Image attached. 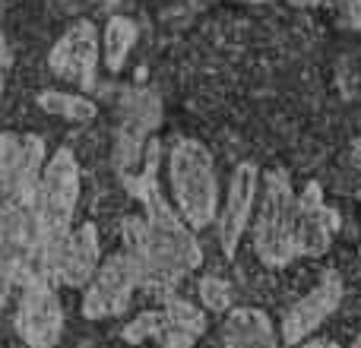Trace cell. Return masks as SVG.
<instances>
[{
	"mask_svg": "<svg viewBox=\"0 0 361 348\" xmlns=\"http://www.w3.org/2000/svg\"><path fill=\"white\" fill-rule=\"evenodd\" d=\"M76 203H80V162H76L73 149L61 146L44 162L42 178H38L35 187V199H32L38 228H42L44 254H48V275H51V256H54L57 244L67 237L70 225H73Z\"/></svg>",
	"mask_w": 361,
	"mask_h": 348,
	"instance_id": "obj_2",
	"label": "cell"
},
{
	"mask_svg": "<svg viewBox=\"0 0 361 348\" xmlns=\"http://www.w3.org/2000/svg\"><path fill=\"white\" fill-rule=\"evenodd\" d=\"M298 348H333L330 342H307V345H298Z\"/></svg>",
	"mask_w": 361,
	"mask_h": 348,
	"instance_id": "obj_22",
	"label": "cell"
},
{
	"mask_svg": "<svg viewBox=\"0 0 361 348\" xmlns=\"http://www.w3.org/2000/svg\"><path fill=\"white\" fill-rule=\"evenodd\" d=\"M254 193H257V168L250 162H244L238 165L235 178H231L228 203H225V212L219 218V241H222L225 256H235V247L241 241V231L250 216V206H254Z\"/></svg>",
	"mask_w": 361,
	"mask_h": 348,
	"instance_id": "obj_14",
	"label": "cell"
},
{
	"mask_svg": "<svg viewBox=\"0 0 361 348\" xmlns=\"http://www.w3.org/2000/svg\"><path fill=\"white\" fill-rule=\"evenodd\" d=\"M95 63H99V32L89 19L70 25L48 54L51 73H57L67 82H76L82 89H92Z\"/></svg>",
	"mask_w": 361,
	"mask_h": 348,
	"instance_id": "obj_10",
	"label": "cell"
},
{
	"mask_svg": "<svg viewBox=\"0 0 361 348\" xmlns=\"http://www.w3.org/2000/svg\"><path fill=\"white\" fill-rule=\"evenodd\" d=\"M13 285H16V279H13V275L0 266V311H4V304H6V298H10V288Z\"/></svg>",
	"mask_w": 361,
	"mask_h": 348,
	"instance_id": "obj_19",
	"label": "cell"
},
{
	"mask_svg": "<svg viewBox=\"0 0 361 348\" xmlns=\"http://www.w3.org/2000/svg\"><path fill=\"white\" fill-rule=\"evenodd\" d=\"M133 42H137V25L127 16H111L102 35V48H105V67L108 70H121L130 54Z\"/></svg>",
	"mask_w": 361,
	"mask_h": 348,
	"instance_id": "obj_16",
	"label": "cell"
},
{
	"mask_svg": "<svg viewBox=\"0 0 361 348\" xmlns=\"http://www.w3.org/2000/svg\"><path fill=\"white\" fill-rule=\"evenodd\" d=\"M339 301H343V279H339V273L326 269L320 285L314 288L311 294H305L298 304L288 307L286 320H282V339H286L288 345H298L301 339L311 336V333L336 311Z\"/></svg>",
	"mask_w": 361,
	"mask_h": 348,
	"instance_id": "obj_12",
	"label": "cell"
},
{
	"mask_svg": "<svg viewBox=\"0 0 361 348\" xmlns=\"http://www.w3.org/2000/svg\"><path fill=\"white\" fill-rule=\"evenodd\" d=\"M44 168V143L38 133H0V193L13 203H32Z\"/></svg>",
	"mask_w": 361,
	"mask_h": 348,
	"instance_id": "obj_6",
	"label": "cell"
},
{
	"mask_svg": "<svg viewBox=\"0 0 361 348\" xmlns=\"http://www.w3.org/2000/svg\"><path fill=\"white\" fill-rule=\"evenodd\" d=\"M295 203L292 180L282 171H269L263 180V206L254 228V247L267 266H286L295 256Z\"/></svg>",
	"mask_w": 361,
	"mask_h": 348,
	"instance_id": "obj_4",
	"label": "cell"
},
{
	"mask_svg": "<svg viewBox=\"0 0 361 348\" xmlns=\"http://www.w3.org/2000/svg\"><path fill=\"white\" fill-rule=\"evenodd\" d=\"M352 348H361V336H358V339H355V345H352Z\"/></svg>",
	"mask_w": 361,
	"mask_h": 348,
	"instance_id": "obj_23",
	"label": "cell"
},
{
	"mask_svg": "<svg viewBox=\"0 0 361 348\" xmlns=\"http://www.w3.org/2000/svg\"><path fill=\"white\" fill-rule=\"evenodd\" d=\"M16 333L29 348H54L63 333V307L51 279L38 275L23 285L16 311Z\"/></svg>",
	"mask_w": 361,
	"mask_h": 348,
	"instance_id": "obj_7",
	"label": "cell"
},
{
	"mask_svg": "<svg viewBox=\"0 0 361 348\" xmlns=\"http://www.w3.org/2000/svg\"><path fill=\"white\" fill-rule=\"evenodd\" d=\"M336 228H339L336 212L326 209L320 184L311 180L298 199V212H295V254H305V256L326 254Z\"/></svg>",
	"mask_w": 361,
	"mask_h": 348,
	"instance_id": "obj_13",
	"label": "cell"
},
{
	"mask_svg": "<svg viewBox=\"0 0 361 348\" xmlns=\"http://www.w3.org/2000/svg\"><path fill=\"white\" fill-rule=\"evenodd\" d=\"M162 120V101L156 92H130L124 99V111H121L118 127V143H114V165L118 174H133V168L143 159L146 137L159 127Z\"/></svg>",
	"mask_w": 361,
	"mask_h": 348,
	"instance_id": "obj_9",
	"label": "cell"
},
{
	"mask_svg": "<svg viewBox=\"0 0 361 348\" xmlns=\"http://www.w3.org/2000/svg\"><path fill=\"white\" fill-rule=\"evenodd\" d=\"M38 108L54 114V118L76 120V124H86V120L95 118V101L76 92H42L38 95Z\"/></svg>",
	"mask_w": 361,
	"mask_h": 348,
	"instance_id": "obj_17",
	"label": "cell"
},
{
	"mask_svg": "<svg viewBox=\"0 0 361 348\" xmlns=\"http://www.w3.org/2000/svg\"><path fill=\"white\" fill-rule=\"evenodd\" d=\"M222 345L225 348H279L269 317L263 311H254V307H241V311L228 313Z\"/></svg>",
	"mask_w": 361,
	"mask_h": 348,
	"instance_id": "obj_15",
	"label": "cell"
},
{
	"mask_svg": "<svg viewBox=\"0 0 361 348\" xmlns=\"http://www.w3.org/2000/svg\"><path fill=\"white\" fill-rule=\"evenodd\" d=\"M292 4H295V6H317L320 0H292Z\"/></svg>",
	"mask_w": 361,
	"mask_h": 348,
	"instance_id": "obj_21",
	"label": "cell"
},
{
	"mask_svg": "<svg viewBox=\"0 0 361 348\" xmlns=\"http://www.w3.org/2000/svg\"><path fill=\"white\" fill-rule=\"evenodd\" d=\"M140 285V266L127 250L108 256L95 275L89 279L86 294H82V317L89 320H105L124 313L127 301H130L133 288Z\"/></svg>",
	"mask_w": 361,
	"mask_h": 348,
	"instance_id": "obj_8",
	"label": "cell"
},
{
	"mask_svg": "<svg viewBox=\"0 0 361 348\" xmlns=\"http://www.w3.org/2000/svg\"><path fill=\"white\" fill-rule=\"evenodd\" d=\"M206 330V317L200 307H193L190 301H180L175 294L165 298L162 311L140 313L133 323L124 326L127 342H143V339H156L165 348H193Z\"/></svg>",
	"mask_w": 361,
	"mask_h": 348,
	"instance_id": "obj_5",
	"label": "cell"
},
{
	"mask_svg": "<svg viewBox=\"0 0 361 348\" xmlns=\"http://www.w3.org/2000/svg\"><path fill=\"white\" fill-rule=\"evenodd\" d=\"M349 25L361 29V0H349Z\"/></svg>",
	"mask_w": 361,
	"mask_h": 348,
	"instance_id": "obj_20",
	"label": "cell"
},
{
	"mask_svg": "<svg viewBox=\"0 0 361 348\" xmlns=\"http://www.w3.org/2000/svg\"><path fill=\"white\" fill-rule=\"evenodd\" d=\"M250 4H267V0H250Z\"/></svg>",
	"mask_w": 361,
	"mask_h": 348,
	"instance_id": "obj_24",
	"label": "cell"
},
{
	"mask_svg": "<svg viewBox=\"0 0 361 348\" xmlns=\"http://www.w3.org/2000/svg\"><path fill=\"white\" fill-rule=\"evenodd\" d=\"M159 146H146V162L137 174H121L124 187L146 206V216H130L124 222L127 254L140 266V285L162 292L165 298L190 269L200 266L203 254L193 241L190 228L171 212V206L159 193Z\"/></svg>",
	"mask_w": 361,
	"mask_h": 348,
	"instance_id": "obj_1",
	"label": "cell"
},
{
	"mask_svg": "<svg viewBox=\"0 0 361 348\" xmlns=\"http://www.w3.org/2000/svg\"><path fill=\"white\" fill-rule=\"evenodd\" d=\"M95 269H99V228L92 222L70 228L51 256V279L61 285L80 288L89 285Z\"/></svg>",
	"mask_w": 361,
	"mask_h": 348,
	"instance_id": "obj_11",
	"label": "cell"
},
{
	"mask_svg": "<svg viewBox=\"0 0 361 348\" xmlns=\"http://www.w3.org/2000/svg\"><path fill=\"white\" fill-rule=\"evenodd\" d=\"M200 298H203V304L209 307L212 313H222V311H228V304H231V288H228V282L216 279V275H206V279L200 282Z\"/></svg>",
	"mask_w": 361,
	"mask_h": 348,
	"instance_id": "obj_18",
	"label": "cell"
},
{
	"mask_svg": "<svg viewBox=\"0 0 361 348\" xmlns=\"http://www.w3.org/2000/svg\"><path fill=\"white\" fill-rule=\"evenodd\" d=\"M171 190L178 199V212L184 225L190 228H206L216 218V171H212V156L197 139H180L171 149Z\"/></svg>",
	"mask_w": 361,
	"mask_h": 348,
	"instance_id": "obj_3",
	"label": "cell"
}]
</instances>
